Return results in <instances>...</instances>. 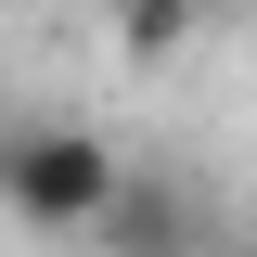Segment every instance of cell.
<instances>
[{"instance_id": "obj_1", "label": "cell", "mask_w": 257, "mask_h": 257, "mask_svg": "<svg viewBox=\"0 0 257 257\" xmlns=\"http://www.w3.org/2000/svg\"><path fill=\"white\" fill-rule=\"evenodd\" d=\"M116 180H128V155L103 142V128H77V116H39V128L0 142V219L39 231V244L90 231L103 206H116Z\"/></svg>"}, {"instance_id": "obj_2", "label": "cell", "mask_w": 257, "mask_h": 257, "mask_svg": "<svg viewBox=\"0 0 257 257\" xmlns=\"http://www.w3.org/2000/svg\"><path fill=\"white\" fill-rule=\"evenodd\" d=\"M103 257H219V231H206V193L180 180V167H128L116 206L90 219Z\"/></svg>"}, {"instance_id": "obj_3", "label": "cell", "mask_w": 257, "mask_h": 257, "mask_svg": "<svg viewBox=\"0 0 257 257\" xmlns=\"http://www.w3.org/2000/svg\"><path fill=\"white\" fill-rule=\"evenodd\" d=\"M103 26H116L128 77H155V64H180L193 39H206V0H103Z\"/></svg>"}, {"instance_id": "obj_4", "label": "cell", "mask_w": 257, "mask_h": 257, "mask_svg": "<svg viewBox=\"0 0 257 257\" xmlns=\"http://www.w3.org/2000/svg\"><path fill=\"white\" fill-rule=\"evenodd\" d=\"M231 13H257V0H206V26H231Z\"/></svg>"}, {"instance_id": "obj_5", "label": "cell", "mask_w": 257, "mask_h": 257, "mask_svg": "<svg viewBox=\"0 0 257 257\" xmlns=\"http://www.w3.org/2000/svg\"><path fill=\"white\" fill-rule=\"evenodd\" d=\"M219 257H257V244H219Z\"/></svg>"}]
</instances>
